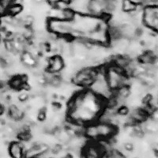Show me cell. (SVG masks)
I'll return each instance as SVG.
<instances>
[{
	"label": "cell",
	"mask_w": 158,
	"mask_h": 158,
	"mask_svg": "<svg viewBox=\"0 0 158 158\" xmlns=\"http://www.w3.org/2000/svg\"><path fill=\"white\" fill-rule=\"evenodd\" d=\"M104 99L91 91L76 94L68 105L69 118L76 124H89L102 114Z\"/></svg>",
	"instance_id": "1"
},
{
	"label": "cell",
	"mask_w": 158,
	"mask_h": 158,
	"mask_svg": "<svg viewBox=\"0 0 158 158\" xmlns=\"http://www.w3.org/2000/svg\"><path fill=\"white\" fill-rule=\"evenodd\" d=\"M85 133L88 138L94 140H108L116 134V127L109 123L99 121L88 124Z\"/></svg>",
	"instance_id": "2"
},
{
	"label": "cell",
	"mask_w": 158,
	"mask_h": 158,
	"mask_svg": "<svg viewBox=\"0 0 158 158\" xmlns=\"http://www.w3.org/2000/svg\"><path fill=\"white\" fill-rule=\"evenodd\" d=\"M90 91L102 99H109L112 97V90L108 85L105 70H97V75L89 85Z\"/></svg>",
	"instance_id": "3"
},
{
	"label": "cell",
	"mask_w": 158,
	"mask_h": 158,
	"mask_svg": "<svg viewBox=\"0 0 158 158\" xmlns=\"http://www.w3.org/2000/svg\"><path fill=\"white\" fill-rule=\"evenodd\" d=\"M105 74L108 85L111 90H117L120 87L126 85L127 75L123 69L119 68L114 64L105 68Z\"/></svg>",
	"instance_id": "4"
},
{
	"label": "cell",
	"mask_w": 158,
	"mask_h": 158,
	"mask_svg": "<svg viewBox=\"0 0 158 158\" xmlns=\"http://www.w3.org/2000/svg\"><path fill=\"white\" fill-rule=\"evenodd\" d=\"M48 29L52 34L65 37L72 36L74 32L72 22L55 18H49L48 22Z\"/></svg>",
	"instance_id": "5"
},
{
	"label": "cell",
	"mask_w": 158,
	"mask_h": 158,
	"mask_svg": "<svg viewBox=\"0 0 158 158\" xmlns=\"http://www.w3.org/2000/svg\"><path fill=\"white\" fill-rule=\"evenodd\" d=\"M97 70L89 67H84L75 73L73 77L74 84L80 86H89L97 75Z\"/></svg>",
	"instance_id": "6"
},
{
	"label": "cell",
	"mask_w": 158,
	"mask_h": 158,
	"mask_svg": "<svg viewBox=\"0 0 158 158\" xmlns=\"http://www.w3.org/2000/svg\"><path fill=\"white\" fill-rule=\"evenodd\" d=\"M64 61L59 56H54L50 58L48 63V71L52 74H59L64 69Z\"/></svg>",
	"instance_id": "7"
},
{
	"label": "cell",
	"mask_w": 158,
	"mask_h": 158,
	"mask_svg": "<svg viewBox=\"0 0 158 158\" xmlns=\"http://www.w3.org/2000/svg\"><path fill=\"white\" fill-rule=\"evenodd\" d=\"M9 155L13 158H22L25 155V148L18 142H12L8 147Z\"/></svg>",
	"instance_id": "8"
},
{
	"label": "cell",
	"mask_w": 158,
	"mask_h": 158,
	"mask_svg": "<svg viewBox=\"0 0 158 158\" xmlns=\"http://www.w3.org/2000/svg\"><path fill=\"white\" fill-rule=\"evenodd\" d=\"M9 85L10 86V88L14 89H24L25 85H26V79L22 75L14 76L10 80Z\"/></svg>",
	"instance_id": "9"
},
{
	"label": "cell",
	"mask_w": 158,
	"mask_h": 158,
	"mask_svg": "<svg viewBox=\"0 0 158 158\" xmlns=\"http://www.w3.org/2000/svg\"><path fill=\"white\" fill-rule=\"evenodd\" d=\"M22 63L25 67H34L37 64L36 58L31 52H25L22 53Z\"/></svg>",
	"instance_id": "10"
},
{
	"label": "cell",
	"mask_w": 158,
	"mask_h": 158,
	"mask_svg": "<svg viewBox=\"0 0 158 158\" xmlns=\"http://www.w3.org/2000/svg\"><path fill=\"white\" fill-rule=\"evenodd\" d=\"M22 10H23V7L21 5V3H18V2H15L14 1H12L7 6L6 15L10 17H15L17 15H20Z\"/></svg>",
	"instance_id": "11"
},
{
	"label": "cell",
	"mask_w": 158,
	"mask_h": 158,
	"mask_svg": "<svg viewBox=\"0 0 158 158\" xmlns=\"http://www.w3.org/2000/svg\"><path fill=\"white\" fill-rule=\"evenodd\" d=\"M9 116L15 121L20 120L23 117V111L15 104H11L8 109Z\"/></svg>",
	"instance_id": "12"
},
{
	"label": "cell",
	"mask_w": 158,
	"mask_h": 158,
	"mask_svg": "<svg viewBox=\"0 0 158 158\" xmlns=\"http://www.w3.org/2000/svg\"><path fill=\"white\" fill-rule=\"evenodd\" d=\"M139 6L140 5L137 4L133 0H123L121 3V8L123 12L130 14V13L137 10Z\"/></svg>",
	"instance_id": "13"
},
{
	"label": "cell",
	"mask_w": 158,
	"mask_h": 158,
	"mask_svg": "<svg viewBox=\"0 0 158 158\" xmlns=\"http://www.w3.org/2000/svg\"><path fill=\"white\" fill-rule=\"evenodd\" d=\"M56 137L62 143H69L71 140L72 135L68 130H59L56 133Z\"/></svg>",
	"instance_id": "14"
},
{
	"label": "cell",
	"mask_w": 158,
	"mask_h": 158,
	"mask_svg": "<svg viewBox=\"0 0 158 158\" xmlns=\"http://www.w3.org/2000/svg\"><path fill=\"white\" fill-rule=\"evenodd\" d=\"M156 56L153 54V52L149 51V52H144L143 54H141L139 57H138V59H139V62L143 63V64L152 65L155 59H156Z\"/></svg>",
	"instance_id": "15"
},
{
	"label": "cell",
	"mask_w": 158,
	"mask_h": 158,
	"mask_svg": "<svg viewBox=\"0 0 158 158\" xmlns=\"http://www.w3.org/2000/svg\"><path fill=\"white\" fill-rule=\"evenodd\" d=\"M128 112H129L128 108H127V107H124V106L121 107V108L118 110V113L120 115H122V116H125V115H127L128 114Z\"/></svg>",
	"instance_id": "16"
},
{
	"label": "cell",
	"mask_w": 158,
	"mask_h": 158,
	"mask_svg": "<svg viewBox=\"0 0 158 158\" xmlns=\"http://www.w3.org/2000/svg\"><path fill=\"white\" fill-rule=\"evenodd\" d=\"M38 118H39V120L40 121H44L46 118L47 117V113H46V111L44 110H41V111H40L38 112V115H37Z\"/></svg>",
	"instance_id": "17"
},
{
	"label": "cell",
	"mask_w": 158,
	"mask_h": 158,
	"mask_svg": "<svg viewBox=\"0 0 158 158\" xmlns=\"http://www.w3.org/2000/svg\"><path fill=\"white\" fill-rule=\"evenodd\" d=\"M29 99V94L27 93H22L18 96V100L22 102H25Z\"/></svg>",
	"instance_id": "18"
},
{
	"label": "cell",
	"mask_w": 158,
	"mask_h": 158,
	"mask_svg": "<svg viewBox=\"0 0 158 158\" xmlns=\"http://www.w3.org/2000/svg\"><path fill=\"white\" fill-rule=\"evenodd\" d=\"M124 149H125V150L127 151L133 150L134 149L133 144L131 143V142H126V143L124 144Z\"/></svg>",
	"instance_id": "19"
},
{
	"label": "cell",
	"mask_w": 158,
	"mask_h": 158,
	"mask_svg": "<svg viewBox=\"0 0 158 158\" xmlns=\"http://www.w3.org/2000/svg\"><path fill=\"white\" fill-rule=\"evenodd\" d=\"M4 111H5V108H4V105L0 103V115H2L4 113Z\"/></svg>",
	"instance_id": "20"
},
{
	"label": "cell",
	"mask_w": 158,
	"mask_h": 158,
	"mask_svg": "<svg viewBox=\"0 0 158 158\" xmlns=\"http://www.w3.org/2000/svg\"><path fill=\"white\" fill-rule=\"evenodd\" d=\"M48 2L50 4H52V3H54L55 2H56V1H59V0H48ZM69 1H70V0H69Z\"/></svg>",
	"instance_id": "21"
},
{
	"label": "cell",
	"mask_w": 158,
	"mask_h": 158,
	"mask_svg": "<svg viewBox=\"0 0 158 158\" xmlns=\"http://www.w3.org/2000/svg\"><path fill=\"white\" fill-rule=\"evenodd\" d=\"M154 5H158V0H154Z\"/></svg>",
	"instance_id": "22"
},
{
	"label": "cell",
	"mask_w": 158,
	"mask_h": 158,
	"mask_svg": "<svg viewBox=\"0 0 158 158\" xmlns=\"http://www.w3.org/2000/svg\"><path fill=\"white\" fill-rule=\"evenodd\" d=\"M1 40H2V39H1V36H0V42H1Z\"/></svg>",
	"instance_id": "23"
},
{
	"label": "cell",
	"mask_w": 158,
	"mask_h": 158,
	"mask_svg": "<svg viewBox=\"0 0 158 158\" xmlns=\"http://www.w3.org/2000/svg\"><path fill=\"white\" fill-rule=\"evenodd\" d=\"M1 22H1V19H0V25H1Z\"/></svg>",
	"instance_id": "24"
}]
</instances>
